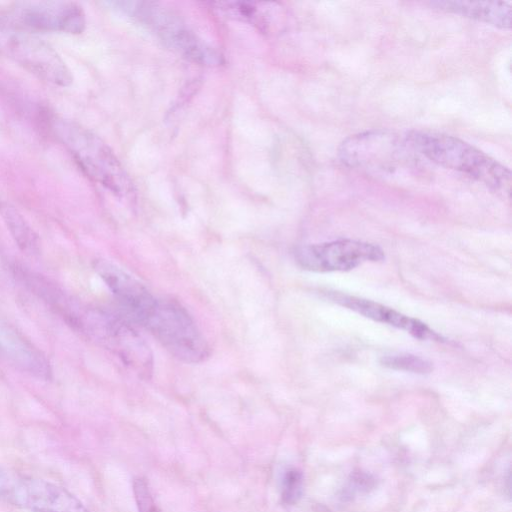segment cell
I'll return each mask as SVG.
<instances>
[{
	"mask_svg": "<svg viewBox=\"0 0 512 512\" xmlns=\"http://www.w3.org/2000/svg\"><path fill=\"white\" fill-rule=\"evenodd\" d=\"M404 138L415 152L433 163L461 172L494 192L510 194V170L473 145L427 130H412Z\"/></svg>",
	"mask_w": 512,
	"mask_h": 512,
	"instance_id": "obj_1",
	"label": "cell"
},
{
	"mask_svg": "<svg viewBox=\"0 0 512 512\" xmlns=\"http://www.w3.org/2000/svg\"><path fill=\"white\" fill-rule=\"evenodd\" d=\"M50 127L85 174L119 197L132 199L134 186L111 148L82 125L51 117Z\"/></svg>",
	"mask_w": 512,
	"mask_h": 512,
	"instance_id": "obj_2",
	"label": "cell"
},
{
	"mask_svg": "<svg viewBox=\"0 0 512 512\" xmlns=\"http://www.w3.org/2000/svg\"><path fill=\"white\" fill-rule=\"evenodd\" d=\"M136 321L185 363H201L210 355L208 343L195 321L175 300L154 296Z\"/></svg>",
	"mask_w": 512,
	"mask_h": 512,
	"instance_id": "obj_3",
	"label": "cell"
},
{
	"mask_svg": "<svg viewBox=\"0 0 512 512\" xmlns=\"http://www.w3.org/2000/svg\"><path fill=\"white\" fill-rule=\"evenodd\" d=\"M415 152L405 138L388 130H369L351 135L339 146L343 164L365 174L392 178L416 167Z\"/></svg>",
	"mask_w": 512,
	"mask_h": 512,
	"instance_id": "obj_4",
	"label": "cell"
},
{
	"mask_svg": "<svg viewBox=\"0 0 512 512\" xmlns=\"http://www.w3.org/2000/svg\"><path fill=\"white\" fill-rule=\"evenodd\" d=\"M104 4L128 15L148 28L169 48L192 62L217 66L223 62L221 54L199 38L171 11L150 1H109Z\"/></svg>",
	"mask_w": 512,
	"mask_h": 512,
	"instance_id": "obj_5",
	"label": "cell"
},
{
	"mask_svg": "<svg viewBox=\"0 0 512 512\" xmlns=\"http://www.w3.org/2000/svg\"><path fill=\"white\" fill-rule=\"evenodd\" d=\"M114 353L139 377L149 379L153 354L138 331L123 317L100 309L81 311L78 326Z\"/></svg>",
	"mask_w": 512,
	"mask_h": 512,
	"instance_id": "obj_6",
	"label": "cell"
},
{
	"mask_svg": "<svg viewBox=\"0 0 512 512\" xmlns=\"http://www.w3.org/2000/svg\"><path fill=\"white\" fill-rule=\"evenodd\" d=\"M0 498L30 512H89L65 488L0 468Z\"/></svg>",
	"mask_w": 512,
	"mask_h": 512,
	"instance_id": "obj_7",
	"label": "cell"
},
{
	"mask_svg": "<svg viewBox=\"0 0 512 512\" xmlns=\"http://www.w3.org/2000/svg\"><path fill=\"white\" fill-rule=\"evenodd\" d=\"M294 255L301 268L314 272L348 271L385 258L379 246L351 239L302 246Z\"/></svg>",
	"mask_w": 512,
	"mask_h": 512,
	"instance_id": "obj_8",
	"label": "cell"
},
{
	"mask_svg": "<svg viewBox=\"0 0 512 512\" xmlns=\"http://www.w3.org/2000/svg\"><path fill=\"white\" fill-rule=\"evenodd\" d=\"M8 51L17 63L46 82L66 87L73 81L69 68L59 54L34 35H12L8 41Z\"/></svg>",
	"mask_w": 512,
	"mask_h": 512,
	"instance_id": "obj_9",
	"label": "cell"
},
{
	"mask_svg": "<svg viewBox=\"0 0 512 512\" xmlns=\"http://www.w3.org/2000/svg\"><path fill=\"white\" fill-rule=\"evenodd\" d=\"M9 17L16 21V25L41 31L79 34L86 25L82 8L70 1L18 3Z\"/></svg>",
	"mask_w": 512,
	"mask_h": 512,
	"instance_id": "obj_10",
	"label": "cell"
},
{
	"mask_svg": "<svg viewBox=\"0 0 512 512\" xmlns=\"http://www.w3.org/2000/svg\"><path fill=\"white\" fill-rule=\"evenodd\" d=\"M326 296L331 301L353 310L367 318L405 330L415 338L421 340L443 341L442 337L430 329L425 323L418 319L401 314L400 312L380 303L332 291L326 292Z\"/></svg>",
	"mask_w": 512,
	"mask_h": 512,
	"instance_id": "obj_11",
	"label": "cell"
},
{
	"mask_svg": "<svg viewBox=\"0 0 512 512\" xmlns=\"http://www.w3.org/2000/svg\"><path fill=\"white\" fill-rule=\"evenodd\" d=\"M430 5L437 10L461 15L492 25L499 29H510L512 6L505 1H433Z\"/></svg>",
	"mask_w": 512,
	"mask_h": 512,
	"instance_id": "obj_12",
	"label": "cell"
},
{
	"mask_svg": "<svg viewBox=\"0 0 512 512\" xmlns=\"http://www.w3.org/2000/svg\"><path fill=\"white\" fill-rule=\"evenodd\" d=\"M2 341L11 357L34 376L48 380L51 368L45 356L14 330L2 329Z\"/></svg>",
	"mask_w": 512,
	"mask_h": 512,
	"instance_id": "obj_13",
	"label": "cell"
},
{
	"mask_svg": "<svg viewBox=\"0 0 512 512\" xmlns=\"http://www.w3.org/2000/svg\"><path fill=\"white\" fill-rule=\"evenodd\" d=\"M0 215L18 248L29 255L39 252V238L23 215L10 203L0 201Z\"/></svg>",
	"mask_w": 512,
	"mask_h": 512,
	"instance_id": "obj_14",
	"label": "cell"
},
{
	"mask_svg": "<svg viewBox=\"0 0 512 512\" xmlns=\"http://www.w3.org/2000/svg\"><path fill=\"white\" fill-rule=\"evenodd\" d=\"M380 364L389 369L417 374H428L433 370L430 361L413 354L386 355L380 359Z\"/></svg>",
	"mask_w": 512,
	"mask_h": 512,
	"instance_id": "obj_15",
	"label": "cell"
},
{
	"mask_svg": "<svg viewBox=\"0 0 512 512\" xmlns=\"http://www.w3.org/2000/svg\"><path fill=\"white\" fill-rule=\"evenodd\" d=\"M303 493V474L296 468L285 471L281 484V498L287 505L296 504Z\"/></svg>",
	"mask_w": 512,
	"mask_h": 512,
	"instance_id": "obj_16",
	"label": "cell"
},
{
	"mask_svg": "<svg viewBox=\"0 0 512 512\" xmlns=\"http://www.w3.org/2000/svg\"><path fill=\"white\" fill-rule=\"evenodd\" d=\"M132 487L138 512H162L145 478L135 477Z\"/></svg>",
	"mask_w": 512,
	"mask_h": 512,
	"instance_id": "obj_17",
	"label": "cell"
}]
</instances>
